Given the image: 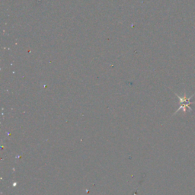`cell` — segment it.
<instances>
[{"label": "cell", "mask_w": 195, "mask_h": 195, "mask_svg": "<svg viewBox=\"0 0 195 195\" xmlns=\"http://www.w3.org/2000/svg\"><path fill=\"white\" fill-rule=\"evenodd\" d=\"M194 95H195V93L194 94H193L191 96H190V97L187 98V96H186L185 93H184V95L183 96V97H182V96H179V95L176 94L177 97H178V99H179V104H180V107H179L178 109L176 110L175 114L178 113V112L180 110H183L184 114H185L186 112L187 111V110H188V111H192V108L190 107V105H191V104H195V102H192V101H191V99L193 97H194Z\"/></svg>", "instance_id": "1"}]
</instances>
